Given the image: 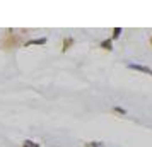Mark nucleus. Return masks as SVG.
<instances>
[{
	"label": "nucleus",
	"instance_id": "nucleus-1",
	"mask_svg": "<svg viewBox=\"0 0 152 147\" xmlns=\"http://www.w3.org/2000/svg\"><path fill=\"white\" fill-rule=\"evenodd\" d=\"M130 69L140 70V72H144V74H149V75H152V70L149 69V67H144V65H137V63H130Z\"/></svg>",
	"mask_w": 152,
	"mask_h": 147
},
{
	"label": "nucleus",
	"instance_id": "nucleus-2",
	"mask_svg": "<svg viewBox=\"0 0 152 147\" xmlns=\"http://www.w3.org/2000/svg\"><path fill=\"white\" fill-rule=\"evenodd\" d=\"M24 147H39V146L34 144V142H31V140H28V142H24Z\"/></svg>",
	"mask_w": 152,
	"mask_h": 147
},
{
	"label": "nucleus",
	"instance_id": "nucleus-3",
	"mask_svg": "<svg viewBox=\"0 0 152 147\" xmlns=\"http://www.w3.org/2000/svg\"><path fill=\"white\" fill-rule=\"evenodd\" d=\"M45 41H46V39H45V38H41V39H33L31 43H33V45H43Z\"/></svg>",
	"mask_w": 152,
	"mask_h": 147
},
{
	"label": "nucleus",
	"instance_id": "nucleus-4",
	"mask_svg": "<svg viewBox=\"0 0 152 147\" xmlns=\"http://www.w3.org/2000/svg\"><path fill=\"white\" fill-rule=\"evenodd\" d=\"M103 46L110 50V48H111V41H104V43H103Z\"/></svg>",
	"mask_w": 152,
	"mask_h": 147
},
{
	"label": "nucleus",
	"instance_id": "nucleus-5",
	"mask_svg": "<svg viewBox=\"0 0 152 147\" xmlns=\"http://www.w3.org/2000/svg\"><path fill=\"white\" fill-rule=\"evenodd\" d=\"M120 33H121V29L116 28V29H115V34H113V36H115V38H118V36H120Z\"/></svg>",
	"mask_w": 152,
	"mask_h": 147
}]
</instances>
